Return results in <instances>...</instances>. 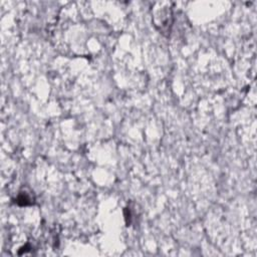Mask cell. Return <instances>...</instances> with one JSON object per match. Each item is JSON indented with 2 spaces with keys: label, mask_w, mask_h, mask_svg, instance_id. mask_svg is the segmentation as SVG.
Returning a JSON list of instances; mask_svg holds the SVG:
<instances>
[{
  "label": "cell",
  "mask_w": 257,
  "mask_h": 257,
  "mask_svg": "<svg viewBox=\"0 0 257 257\" xmlns=\"http://www.w3.org/2000/svg\"><path fill=\"white\" fill-rule=\"evenodd\" d=\"M20 201H22L20 203V205H28V204H31V199L29 197L26 196V194H20L19 196L17 198V203H19Z\"/></svg>",
  "instance_id": "obj_1"
}]
</instances>
